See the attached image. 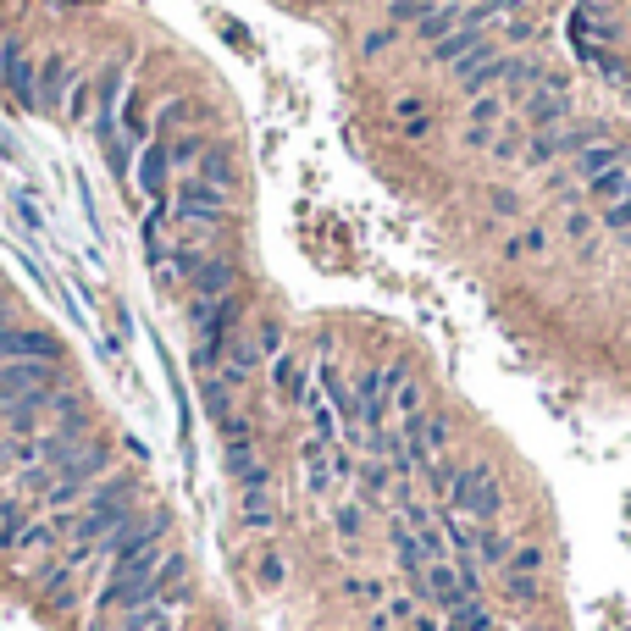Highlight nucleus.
<instances>
[{"label":"nucleus","mask_w":631,"mask_h":631,"mask_svg":"<svg viewBox=\"0 0 631 631\" xmlns=\"http://www.w3.org/2000/svg\"><path fill=\"white\" fill-rule=\"evenodd\" d=\"M416 593L432 598V604L449 615V609L482 598V576H477V560H432L427 571L416 576Z\"/></svg>","instance_id":"obj_1"},{"label":"nucleus","mask_w":631,"mask_h":631,"mask_svg":"<svg viewBox=\"0 0 631 631\" xmlns=\"http://www.w3.org/2000/svg\"><path fill=\"white\" fill-rule=\"evenodd\" d=\"M443 499H449V510L465 515V521H493V515L504 510V488L488 465H460V477H454V488L443 493Z\"/></svg>","instance_id":"obj_2"},{"label":"nucleus","mask_w":631,"mask_h":631,"mask_svg":"<svg viewBox=\"0 0 631 631\" xmlns=\"http://www.w3.org/2000/svg\"><path fill=\"white\" fill-rule=\"evenodd\" d=\"M222 216H227V189H211V183H200L189 172L178 183V194H172V222H189L194 233H216Z\"/></svg>","instance_id":"obj_3"},{"label":"nucleus","mask_w":631,"mask_h":631,"mask_svg":"<svg viewBox=\"0 0 631 631\" xmlns=\"http://www.w3.org/2000/svg\"><path fill=\"white\" fill-rule=\"evenodd\" d=\"M122 89H128V56L106 61L95 72V139H117V111H122Z\"/></svg>","instance_id":"obj_4"},{"label":"nucleus","mask_w":631,"mask_h":631,"mask_svg":"<svg viewBox=\"0 0 631 631\" xmlns=\"http://www.w3.org/2000/svg\"><path fill=\"white\" fill-rule=\"evenodd\" d=\"M6 360H61V338L45 327H0V366Z\"/></svg>","instance_id":"obj_5"},{"label":"nucleus","mask_w":631,"mask_h":631,"mask_svg":"<svg viewBox=\"0 0 631 631\" xmlns=\"http://www.w3.org/2000/svg\"><path fill=\"white\" fill-rule=\"evenodd\" d=\"M50 382H56V366H50V360H6V366H0V410L28 399L34 388H50Z\"/></svg>","instance_id":"obj_6"},{"label":"nucleus","mask_w":631,"mask_h":631,"mask_svg":"<svg viewBox=\"0 0 631 631\" xmlns=\"http://www.w3.org/2000/svg\"><path fill=\"white\" fill-rule=\"evenodd\" d=\"M67 89H72V67H67V56L50 50L34 72V111L39 117H56V111L67 106Z\"/></svg>","instance_id":"obj_7"},{"label":"nucleus","mask_w":631,"mask_h":631,"mask_svg":"<svg viewBox=\"0 0 631 631\" xmlns=\"http://www.w3.org/2000/svg\"><path fill=\"white\" fill-rule=\"evenodd\" d=\"M34 72L39 67L28 61V50L17 45V39H6V45H0V84L12 89L23 111H34ZM34 117H39V111H34Z\"/></svg>","instance_id":"obj_8"},{"label":"nucleus","mask_w":631,"mask_h":631,"mask_svg":"<svg viewBox=\"0 0 631 631\" xmlns=\"http://www.w3.org/2000/svg\"><path fill=\"white\" fill-rule=\"evenodd\" d=\"M167 178H172V144L167 139H150L139 150V194L144 200H167Z\"/></svg>","instance_id":"obj_9"},{"label":"nucleus","mask_w":631,"mask_h":631,"mask_svg":"<svg viewBox=\"0 0 631 631\" xmlns=\"http://www.w3.org/2000/svg\"><path fill=\"white\" fill-rule=\"evenodd\" d=\"M222 460H227V477L239 482V488H272V471L261 465V454H255V438H233L222 443Z\"/></svg>","instance_id":"obj_10"},{"label":"nucleus","mask_w":631,"mask_h":631,"mask_svg":"<svg viewBox=\"0 0 631 631\" xmlns=\"http://www.w3.org/2000/svg\"><path fill=\"white\" fill-rule=\"evenodd\" d=\"M261 360H266V355L250 344V338L233 333V338H227V355H222V382H227V388H244V382L261 371Z\"/></svg>","instance_id":"obj_11"},{"label":"nucleus","mask_w":631,"mask_h":631,"mask_svg":"<svg viewBox=\"0 0 631 631\" xmlns=\"http://www.w3.org/2000/svg\"><path fill=\"white\" fill-rule=\"evenodd\" d=\"M620 161H631V155H626V144H620L615 133H604V139H593V144H587V150H576V172H582L587 183H593L598 172L620 167Z\"/></svg>","instance_id":"obj_12"},{"label":"nucleus","mask_w":631,"mask_h":631,"mask_svg":"<svg viewBox=\"0 0 631 631\" xmlns=\"http://www.w3.org/2000/svg\"><path fill=\"white\" fill-rule=\"evenodd\" d=\"M272 388L283 393L288 405H299V399L310 393V371H305V360H299L294 349H283V355L272 360Z\"/></svg>","instance_id":"obj_13"},{"label":"nucleus","mask_w":631,"mask_h":631,"mask_svg":"<svg viewBox=\"0 0 631 631\" xmlns=\"http://www.w3.org/2000/svg\"><path fill=\"white\" fill-rule=\"evenodd\" d=\"M233 283H239V266L216 255V261H205L200 272H194L189 294H194V299H222V294H233Z\"/></svg>","instance_id":"obj_14"},{"label":"nucleus","mask_w":631,"mask_h":631,"mask_svg":"<svg viewBox=\"0 0 631 631\" xmlns=\"http://www.w3.org/2000/svg\"><path fill=\"white\" fill-rule=\"evenodd\" d=\"M510 554H515V537H510V532H499V526H477L471 560L488 565V571H504V565H510Z\"/></svg>","instance_id":"obj_15"},{"label":"nucleus","mask_w":631,"mask_h":631,"mask_svg":"<svg viewBox=\"0 0 631 631\" xmlns=\"http://www.w3.org/2000/svg\"><path fill=\"white\" fill-rule=\"evenodd\" d=\"M560 117H571V95H565V84H548L543 95L532 100V106H526V128H554V122Z\"/></svg>","instance_id":"obj_16"},{"label":"nucleus","mask_w":631,"mask_h":631,"mask_svg":"<svg viewBox=\"0 0 631 631\" xmlns=\"http://www.w3.org/2000/svg\"><path fill=\"white\" fill-rule=\"evenodd\" d=\"M477 45H488V34H482V28H471V23H460L449 39H438V45H432V61H438V67H454V61H465Z\"/></svg>","instance_id":"obj_17"},{"label":"nucleus","mask_w":631,"mask_h":631,"mask_svg":"<svg viewBox=\"0 0 631 631\" xmlns=\"http://www.w3.org/2000/svg\"><path fill=\"white\" fill-rule=\"evenodd\" d=\"M393 554H399V565H405V576L416 582L421 571H427V543H421V532H410V526H393Z\"/></svg>","instance_id":"obj_18"},{"label":"nucleus","mask_w":631,"mask_h":631,"mask_svg":"<svg viewBox=\"0 0 631 631\" xmlns=\"http://www.w3.org/2000/svg\"><path fill=\"white\" fill-rule=\"evenodd\" d=\"M327 449H333V443H316V438L305 443V488L310 493H327L333 488V477H338L333 460H327Z\"/></svg>","instance_id":"obj_19"},{"label":"nucleus","mask_w":631,"mask_h":631,"mask_svg":"<svg viewBox=\"0 0 631 631\" xmlns=\"http://www.w3.org/2000/svg\"><path fill=\"white\" fill-rule=\"evenodd\" d=\"M587 194H593L598 205H615V200H626V194H631V161H620V167L598 172V178L587 183Z\"/></svg>","instance_id":"obj_20"},{"label":"nucleus","mask_w":631,"mask_h":631,"mask_svg":"<svg viewBox=\"0 0 631 631\" xmlns=\"http://www.w3.org/2000/svg\"><path fill=\"white\" fill-rule=\"evenodd\" d=\"M194 178H200V183H211V189H233V155H227V144H211V150L200 155Z\"/></svg>","instance_id":"obj_21"},{"label":"nucleus","mask_w":631,"mask_h":631,"mask_svg":"<svg viewBox=\"0 0 631 631\" xmlns=\"http://www.w3.org/2000/svg\"><path fill=\"white\" fill-rule=\"evenodd\" d=\"M56 537H67V532H61V521H28V526H23V537H17V548H12V554H23V560H34V554H45V548H56Z\"/></svg>","instance_id":"obj_22"},{"label":"nucleus","mask_w":631,"mask_h":631,"mask_svg":"<svg viewBox=\"0 0 631 631\" xmlns=\"http://www.w3.org/2000/svg\"><path fill=\"white\" fill-rule=\"evenodd\" d=\"M460 6H449V0H443V6H432V12L427 17H421V23H416V34L421 39H427V45H438V39H449L454 34V28H460Z\"/></svg>","instance_id":"obj_23"},{"label":"nucleus","mask_w":631,"mask_h":631,"mask_svg":"<svg viewBox=\"0 0 631 631\" xmlns=\"http://www.w3.org/2000/svg\"><path fill=\"white\" fill-rule=\"evenodd\" d=\"M443 631H493V609L482 604V598H471V604L443 615Z\"/></svg>","instance_id":"obj_24"},{"label":"nucleus","mask_w":631,"mask_h":631,"mask_svg":"<svg viewBox=\"0 0 631 631\" xmlns=\"http://www.w3.org/2000/svg\"><path fill=\"white\" fill-rule=\"evenodd\" d=\"M239 515H244V526L250 532H266L272 526V488H244V499H239Z\"/></svg>","instance_id":"obj_25"},{"label":"nucleus","mask_w":631,"mask_h":631,"mask_svg":"<svg viewBox=\"0 0 631 631\" xmlns=\"http://www.w3.org/2000/svg\"><path fill=\"white\" fill-rule=\"evenodd\" d=\"M493 122H499V100H493V95H477V100H471V128H465V144H471V150H482Z\"/></svg>","instance_id":"obj_26"},{"label":"nucleus","mask_w":631,"mask_h":631,"mask_svg":"<svg viewBox=\"0 0 631 631\" xmlns=\"http://www.w3.org/2000/svg\"><path fill=\"white\" fill-rule=\"evenodd\" d=\"M89 95H95V78H89V72H72V89H67V117L72 122H84L89 117Z\"/></svg>","instance_id":"obj_27"},{"label":"nucleus","mask_w":631,"mask_h":631,"mask_svg":"<svg viewBox=\"0 0 631 631\" xmlns=\"http://www.w3.org/2000/svg\"><path fill=\"white\" fill-rule=\"evenodd\" d=\"M205 150H211V139H205V133H194V139H178V144H172V167H178L183 178H189V172L200 167V155H205Z\"/></svg>","instance_id":"obj_28"},{"label":"nucleus","mask_w":631,"mask_h":631,"mask_svg":"<svg viewBox=\"0 0 631 631\" xmlns=\"http://www.w3.org/2000/svg\"><path fill=\"white\" fill-rule=\"evenodd\" d=\"M543 250H548V233H543V227H521V233L504 244V255H510V261H526V255H543Z\"/></svg>","instance_id":"obj_29"},{"label":"nucleus","mask_w":631,"mask_h":631,"mask_svg":"<svg viewBox=\"0 0 631 631\" xmlns=\"http://www.w3.org/2000/svg\"><path fill=\"white\" fill-rule=\"evenodd\" d=\"M167 620V604H133V609H122V631H150V626H161Z\"/></svg>","instance_id":"obj_30"},{"label":"nucleus","mask_w":631,"mask_h":631,"mask_svg":"<svg viewBox=\"0 0 631 631\" xmlns=\"http://www.w3.org/2000/svg\"><path fill=\"white\" fill-rule=\"evenodd\" d=\"M34 427H39V405H34V399H17V405H6V432H12V438H28Z\"/></svg>","instance_id":"obj_31"},{"label":"nucleus","mask_w":631,"mask_h":631,"mask_svg":"<svg viewBox=\"0 0 631 631\" xmlns=\"http://www.w3.org/2000/svg\"><path fill=\"white\" fill-rule=\"evenodd\" d=\"M23 526H28L23 504H6V510H0V554H12V548H17V537H23Z\"/></svg>","instance_id":"obj_32"},{"label":"nucleus","mask_w":631,"mask_h":631,"mask_svg":"<svg viewBox=\"0 0 631 631\" xmlns=\"http://www.w3.org/2000/svg\"><path fill=\"white\" fill-rule=\"evenodd\" d=\"M504 571H515V576H543V548L537 543H515V554H510V565Z\"/></svg>","instance_id":"obj_33"},{"label":"nucleus","mask_w":631,"mask_h":631,"mask_svg":"<svg viewBox=\"0 0 631 631\" xmlns=\"http://www.w3.org/2000/svg\"><path fill=\"white\" fill-rule=\"evenodd\" d=\"M167 261H172V272H178L183 283H194V272H200V266H205V255H200V244H189V239H183L178 250L167 255Z\"/></svg>","instance_id":"obj_34"},{"label":"nucleus","mask_w":631,"mask_h":631,"mask_svg":"<svg viewBox=\"0 0 631 631\" xmlns=\"http://www.w3.org/2000/svg\"><path fill=\"white\" fill-rule=\"evenodd\" d=\"M100 150H106L111 172H122V178H128V172H133V155H139V144H128V139H122V133H117V139H106V144H100Z\"/></svg>","instance_id":"obj_35"},{"label":"nucleus","mask_w":631,"mask_h":631,"mask_svg":"<svg viewBox=\"0 0 631 631\" xmlns=\"http://www.w3.org/2000/svg\"><path fill=\"white\" fill-rule=\"evenodd\" d=\"M432 12V0H388V17H393V23H399V28H416L421 23V17H427Z\"/></svg>","instance_id":"obj_36"},{"label":"nucleus","mask_w":631,"mask_h":631,"mask_svg":"<svg viewBox=\"0 0 631 631\" xmlns=\"http://www.w3.org/2000/svg\"><path fill=\"white\" fill-rule=\"evenodd\" d=\"M504 598H510V604H537V576L504 571Z\"/></svg>","instance_id":"obj_37"},{"label":"nucleus","mask_w":631,"mask_h":631,"mask_svg":"<svg viewBox=\"0 0 631 631\" xmlns=\"http://www.w3.org/2000/svg\"><path fill=\"white\" fill-rule=\"evenodd\" d=\"M333 526H338V537H344V543H355V537H360V510H355V504H338V510H333Z\"/></svg>","instance_id":"obj_38"},{"label":"nucleus","mask_w":631,"mask_h":631,"mask_svg":"<svg viewBox=\"0 0 631 631\" xmlns=\"http://www.w3.org/2000/svg\"><path fill=\"white\" fill-rule=\"evenodd\" d=\"M255 349H261L266 360L283 355V333H277V322H261V333H255Z\"/></svg>","instance_id":"obj_39"},{"label":"nucleus","mask_w":631,"mask_h":631,"mask_svg":"<svg viewBox=\"0 0 631 631\" xmlns=\"http://www.w3.org/2000/svg\"><path fill=\"white\" fill-rule=\"evenodd\" d=\"M255 576H261V587H283V560H277V554H261V560H255Z\"/></svg>","instance_id":"obj_40"},{"label":"nucleus","mask_w":631,"mask_h":631,"mask_svg":"<svg viewBox=\"0 0 631 631\" xmlns=\"http://www.w3.org/2000/svg\"><path fill=\"white\" fill-rule=\"evenodd\" d=\"M183 117H189V100H167V106L155 111V128H178Z\"/></svg>","instance_id":"obj_41"},{"label":"nucleus","mask_w":631,"mask_h":631,"mask_svg":"<svg viewBox=\"0 0 631 631\" xmlns=\"http://www.w3.org/2000/svg\"><path fill=\"white\" fill-rule=\"evenodd\" d=\"M344 593H349V598H360V604H371V598H382V587L371 582V576H360V582H344Z\"/></svg>","instance_id":"obj_42"},{"label":"nucleus","mask_w":631,"mask_h":631,"mask_svg":"<svg viewBox=\"0 0 631 631\" xmlns=\"http://www.w3.org/2000/svg\"><path fill=\"white\" fill-rule=\"evenodd\" d=\"M493 211H499V216H521V194H510V189H493Z\"/></svg>","instance_id":"obj_43"},{"label":"nucleus","mask_w":631,"mask_h":631,"mask_svg":"<svg viewBox=\"0 0 631 631\" xmlns=\"http://www.w3.org/2000/svg\"><path fill=\"white\" fill-rule=\"evenodd\" d=\"M360 482H366V493H382V488H388V465H366Z\"/></svg>","instance_id":"obj_44"},{"label":"nucleus","mask_w":631,"mask_h":631,"mask_svg":"<svg viewBox=\"0 0 631 631\" xmlns=\"http://www.w3.org/2000/svg\"><path fill=\"white\" fill-rule=\"evenodd\" d=\"M388 45H393V28H377V34H366V45L360 50H366V56H382Z\"/></svg>","instance_id":"obj_45"},{"label":"nucleus","mask_w":631,"mask_h":631,"mask_svg":"<svg viewBox=\"0 0 631 631\" xmlns=\"http://www.w3.org/2000/svg\"><path fill=\"white\" fill-rule=\"evenodd\" d=\"M382 615H388V620H399V626H405V620L416 615V598H393V604L382 609Z\"/></svg>","instance_id":"obj_46"},{"label":"nucleus","mask_w":631,"mask_h":631,"mask_svg":"<svg viewBox=\"0 0 631 631\" xmlns=\"http://www.w3.org/2000/svg\"><path fill=\"white\" fill-rule=\"evenodd\" d=\"M526 133H532V128H510V133H504L499 144H493V150H499V155H515V150H521V144H526Z\"/></svg>","instance_id":"obj_47"},{"label":"nucleus","mask_w":631,"mask_h":631,"mask_svg":"<svg viewBox=\"0 0 631 631\" xmlns=\"http://www.w3.org/2000/svg\"><path fill=\"white\" fill-rule=\"evenodd\" d=\"M405 631H443V620L438 615H421V609H416V615L405 620Z\"/></svg>","instance_id":"obj_48"},{"label":"nucleus","mask_w":631,"mask_h":631,"mask_svg":"<svg viewBox=\"0 0 631 631\" xmlns=\"http://www.w3.org/2000/svg\"><path fill=\"white\" fill-rule=\"evenodd\" d=\"M393 117H399V122H416V117H427V111H421V100H399V106H393Z\"/></svg>","instance_id":"obj_49"},{"label":"nucleus","mask_w":631,"mask_h":631,"mask_svg":"<svg viewBox=\"0 0 631 631\" xmlns=\"http://www.w3.org/2000/svg\"><path fill=\"white\" fill-rule=\"evenodd\" d=\"M17 211H23V227H39V205L28 194H17Z\"/></svg>","instance_id":"obj_50"},{"label":"nucleus","mask_w":631,"mask_h":631,"mask_svg":"<svg viewBox=\"0 0 631 631\" xmlns=\"http://www.w3.org/2000/svg\"><path fill=\"white\" fill-rule=\"evenodd\" d=\"M427 133H432V122H427V117L405 122V139H416V144H421V139H427Z\"/></svg>","instance_id":"obj_51"},{"label":"nucleus","mask_w":631,"mask_h":631,"mask_svg":"<svg viewBox=\"0 0 631 631\" xmlns=\"http://www.w3.org/2000/svg\"><path fill=\"white\" fill-rule=\"evenodd\" d=\"M150 631H178V626H172V615H167V620H161V626H150Z\"/></svg>","instance_id":"obj_52"},{"label":"nucleus","mask_w":631,"mask_h":631,"mask_svg":"<svg viewBox=\"0 0 631 631\" xmlns=\"http://www.w3.org/2000/svg\"><path fill=\"white\" fill-rule=\"evenodd\" d=\"M626 100H631V84H626Z\"/></svg>","instance_id":"obj_53"},{"label":"nucleus","mask_w":631,"mask_h":631,"mask_svg":"<svg viewBox=\"0 0 631 631\" xmlns=\"http://www.w3.org/2000/svg\"><path fill=\"white\" fill-rule=\"evenodd\" d=\"M0 510H6V499H0Z\"/></svg>","instance_id":"obj_54"}]
</instances>
